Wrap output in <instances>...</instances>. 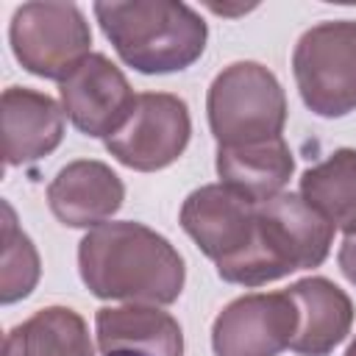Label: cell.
I'll use <instances>...</instances> for the list:
<instances>
[{"mask_svg": "<svg viewBox=\"0 0 356 356\" xmlns=\"http://www.w3.org/2000/svg\"><path fill=\"white\" fill-rule=\"evenodd\" d=\"M300 197L334 228L356 236V150L339 147L300 178Z\"/></svg>", "mask_w": 356, "mask_h": 356, "instance_id": "2e32d148", "label": "cell"}, {"mask_svg": "<svg viewBox=\"0 0 356 356\" xmlns=\"http://www.w3.org/2000/svg\"><path fill=\"white\" fill-rule=\"evenodd\" d=\"M181 225L209 259L225 264L250 248L256 234V203L225 184H206L184 200Z\"/></svg>", "mask_w": 356, "mask_h": 356, "instance_id": "9c48e42d", "label": "cell"}, {"mask_svg": "<svg viewBox=\"0 0 356 356\" xmlns=\"http://www.w3.org/2000/svg\"><path fill=\"white\" fill-rule=\"evenodd\" d=\"M295 170L292 150L284 136L245 145V147H217V175L220 184L245 195L253 203H264L281 195L284 184Z\"/></svg>", "mask_w": 356, "mask_h": 356, "instance_id": "9a60e30c", "label": "cell"}, {"mask_svg": "<svg viewBox=\"0 0 356 356\" xmlns=\"http://www.w3.org/2000/svg\"><path fill=\"white\" fill-rule=\"evenodd\" d=\"M97 348L103 356H181L184 334L172 314L131 303L95 314Z\"/></svg>", "mask_w": 356, "mask_h": 356, "instance_id": "4fadbf2b", "label": "cell"}, {"mask_svg": "<svg viewBox=\"0 0 356 356\" xmlns=\"http://www.w3.org/2000/svg\"><path fill=\"white\" fill-rule=\"evenodd\" d=\"M189 134V108L178 95L142 92L128 120L106 139V150L131 170L153 172L186 150Z\"/></svg>", "mask_w": 356, "mask_h": 356, "instance_id": "52a82bcc", "label": "cell"}, {"mask_svg": "<svg viewBox=\"0 0 356 356\" xmlns=\"http://www.w3.org/2000/svg\"><path fill=\"white\" fill-rule=\"evenodd\" d=\"M125 197L120 175L92 159L70 161L47 186V203L53 214L70 228H97L103 225Z\"/></svg>", "mask_w": 356, "mask_h": 356, "instance_id": "8fae6325", "label": "cell"}, {"mask_svg": "<svg viewBox=\"0 0 356 356\" xmlns=\"http://www.w3.org/2000/svg\"><path fill=\"white\" fill-rule=\"evenodd\" d=\"M3 273H0V300L14 303L25 298L39 281V256L28 234L17 228L14 211L3 203Z\"/></svg>", "mask_w": 356, "mask_h": 356, "instance_id": "ac0fdd59", "label": "cell"}, {"mask_svg": "<svg viewBox=\"0 0 356 356\" xmlns=\"http://www.w3.org/2000/svg\"><path fill=\"white\" fill-rule=\"evenodd\" d=\"M95 17L120 58L147 75L186 70L209 36L195 8L172 0L95 3Z\"/></svg>", "mask_w": 356, "mask_h": 356, "instance_id": "3957f363", "label": "cell"}, {"mask_svg": "<svg viewBox=\"0 0 356 356\" xmlns=\"http://www.w3.org/2000/svg\"><path fill=\"white\" fill-rule=\"evenodd\" d=\"M289 298L298 306V331L289 348L300 356H325L331 353L350 331L353 306L350 298L328 278H303L292 284Z\"/></svg>", "mask_w": 356, "mask_h": 356, "instance_id": "5bb4252c", "label": "cell"}, {"mask_svg": "<svg viewBox=\"0 0 356 356\" xmlns=\"http://www.w3.org/2000/svg\"><path fill=\"white\" fill-rule=\"evenodd\" d=\"M334 239V225L320 217L300 195L281 192L256 203V234L250 248L217 264V275L242 286H261L295 270L317 267L325 261Z\"/></svg>", "mask_w": 356, "mask_h": 356, "instance_id": "7a4b0ae2", "label": "cell"}, {"mask_svg": "<svg viewBox=\"0 0 356 356\" xmlns=\"http://www.w3.org/2000/svg\"><path fill=\"white\" fill-rule=\"evenodd\" d=\"M345 356H356V339H353V342H350V348H348V350H345Z\"/></svg>", "mask_w": 356, "mask_h": 356, "instance_id": "ffe728a7", "label": "cell"}, {"mask_svg": "<svg viewBox=\"0 0 356 356\" xmlns=\"http://www.w3.org/2000/svg\"><path fill=\"white\" fill-rule=\"evenodd\" d=\"M78 267L92 295L145 306L172 303L186 278L181 253L161 234L131 220L92 228L81 239Z\"/></svg>", "mask_w": 356, "mask_h": 356, "instance_id": "6da1fadb", "label": "cell"}, {"mask_svg": "<svg viewBox=\"0 0 356 356\" xmlns=\"http://www.w3.org/2000/svg\"><path fill=\"white\" fill-rule=\"evenodd\" d=\"M303 103L320 117L356 108V19H328L309 28L292 53Z\"/></svg>", "mask_w": 356, "mask_h": 356, "instance_id": "5b68a950", "label": "cell"}, {"mask_svg": "<svg viewBox=\"0 0 356 356\" xmlns=\"http://www.w3.org/2000/svg\"><path fill=\"white\" fill-rule=\"evenodd\" d=\"M209 125L220 147H245L278 139L286 122V97L278 78L256 64L236 61L209 86Z\"/></svg>", "mask_w": 356, "mask_h": 356, "instance_id": "277c9868", "label": "cell"}, {"mask_svg": "<svg viewBox=\"0 0 356 356\" xmlns=\"http://www.w3.org/2000/svg\"><path fill=\"white\" fill-rule=\"evenodd\" d=\"M61 103L70 122L86 136H111L131 114L136 95L117 64L92 53L61 81Z\"/></svg>", "mask_w": 356, "mask_h": 356, "instance_id": "30bf717a", "label": "cell"}, {"mask_svg": "<svg viewBox=\"0 0 356 356\" xmlns=\"http://www.w3.org/2000/svg\"><path fill=\"white\" fill-rule=\"evenodd\" d=\"M3 159L8 167L53 153L64 136V108L42 92L11 86L3 92Z\"/></svg>", "mask_w": 356, "mask_h": 356, "instance_id": "7c38bea8", "label": "cell"}, {"mask_svg": "<svg viewBox=\"0 0 356 356\" xmlns=\"http://www.w3.org/2000/svg\"><path fill=\"white\" fill-rule=\"evenodd\" d=\"M298 331L289 292H256L228 303L211 325L214 356H278Z\"/></svg>", "mask_w": 356, "mask_h": 356, "instance_id": "ba28073f", "label": "cell"}, {"mask_svg": "<svg viewBox=\"0 0 356 356\" xmlns=\"http://www.w3.org/2000/svg\"><path fill=\"white\" fill-rule=\"evenodd\" d=\"M11 50L17 61L39 75L64 81L89 53L92 31L72 3H25L11 17Z\"/></svg>", "mask_w": 356, "mask_h": 356, "instance_id": "8992f818", "label": "cell"}, {"mask_svg": "<svg viewBox=\"0 0 356 356\" xmlns=\"http://www.w3.org/2000/svg\"><path fill=\"white\" fill-rule=\"evenodd\" d=\"M339 270L350 284H356V236H348L339 248Z\"/></svg>", "mask_w": 356, "mask_h": 356, "instance_id": "d6986e66", "label": "cell"}, {"mask_svg": "<svg viewBox=\"0 0 356 356\" xmlns=\"http://www.w3.org/2000/svg\"><path fill=\"white\" fill-rule=\"evenodd\" d=\"M3 356H95V348L78 312L47 306L8 331Z\"/></svg>", "mask_w": 356, "mask_h": 356, "instance_id": "e0dca14e", "label": "cell"}]
</instances>
